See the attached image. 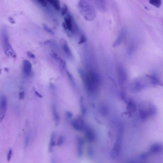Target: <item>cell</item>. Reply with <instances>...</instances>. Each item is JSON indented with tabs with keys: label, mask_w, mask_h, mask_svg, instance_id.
I'll return each mask as SVG.
<instances>
[{
	"label": "cell",
	"mask_w": 163,
	"mask_h": 163,
	"mask_svg": "<svg viewBox=\"0 0 163 163\" xmlns=\"http://www.w3.org/2000/svg\"><path fill=\"white\" fill-rule=\"evenodd\" d=\"M87 154L89 157H92L93 156L94 151L93 147L89 146L87 149Z\"/></svg>",
	"instance_id": "cell-17"
},
{
	"label": "cell",
	"mask_w": 163,
	"mask_h": 163,
	"mask_svg": "<svg viewBox=\"0 0 163 163\" xmlns=\"http://www.w3.org/2000/svg\"><path fill=\"white\" fill-rule=\"evenodd\" d=\"M126 31L123 28L120 30L119 35H118L116 40L114 41L113 46L115 47L119 45L123 40L124 38L125 35Z\"/></svg>",
	"instance_id": "cell-11"
},
{
	"label": "cell",
	"mask_w": 163,
	"mask_h": 163,
	"mask_svg": "<svg viewBox=\"0 0 163 163\" xmlns=\"http://www.w3.org/2000/svg\"><path fill=\"white\" fill-rule=\"evenodd\" d=\"M32 69V65L31 62L27 60H24L23 62V70L26 75L30 74Z\"/></svg>",
	"instance_id": "cell-9"
},
{
	"label": "cell",
	"mask_w": 163,
	"mask_h": 163,
	"mask_svg": "<svg viewBox=\"0 0 163 163\" xmlns=\"http://www.w3.org/2000/svg\"><path fill=\"white\" fill-rule=\"evenodd\" d=\"M64 22L63 23L62 26L65 30H68L71 32L73 31V20L72 16L69 13L65 16Z\"/></svg>",
	"instance_id": "cell-5"
},
{
	"label": "cell",
	"mask_w": 163,
	"mask_h": 163,
	"mask_svg": "<svg viewBox=\"0 0 163 163\" xmlns=\"http://www.w3.org/2000/svg\"><path fill=\"white\" fill-rule=\"evenodd\" d=\"M5 70L6 71V72H8V69H7V68H5Z\"/></svg>",
	"instance_id": "cell-30"
},
{
	"label": "cell",
	"mask_w": 163,
	"mask_h": 163,
	"mask_svg": "<svg viewBox=\"0 0 163 163\" xmlns=\"http://www.w3.org/2000/svg\"><path fill=\"white\" fill-rule=\"evenodd\" d=\"M71 123L73 128L76 131H81L85 128L83 121L81 117L72 119Z\"/></svg>",
	"instance_id": "cell-6"
},
{
	"label": "cell",
	"mask_w": 163,
	"mask_h": 163,
	"mask_svg": "<svg viewBox=\"0 0 163 163\" xmlns=\"http://www.w3.org/2000/svg\"><path fill=\"white\" fill-rule=\"evenodd\" d=\"M68 8L66 5H64L62 7L61 10V14L63 16L66 15L68 12Z\"/></svg>",
	"instance_id": "cell-19"
},
{
	"label": "cell",
	"mask_w": 163,
	"mask_h": 163,
	"mask_svg": "<svg viewBox=\"0 0 163 163\" xmlns=\"http://www.w3.org/2000/svg\"><path fill=\"white\" fill-rule=\"evenodd\" d=\"M30 142V137L28 136L25 139V144L26 146H28Z\"/></svg>",
	"instance_id": "cell-26"
},
{
	"label": "cell",
	"mask_w": 163,
	"mask_h": 163,
	"mask_svg": "<svg viewBox=\"0 0 163 163\" xmlns=\"http://www.w3.org/2000/svg\"><path fill=\"white\" fill-rule=\"evenodd\" d=\"M12 154V150L11 149H10L9 152L8 154H7V161H9L11 159Z\"/></svg>",
	"instance_id": "cell-23"
},
{
	"label": "cell",
	"mask_w": 163,
	"mask_h": 163,
	"mask_svg": "<svg viewBox=\"0 0 163 163\" xmlns=\"http://www.w3.org/2000/svg\"><path fill=\"white\" fill-rule=\"evenodd\" d=\"M85 136L86 140L90 143L93 142L96 138L95 133L93 129L90 127L85 128Z\"/></svg>",
	"instance_id": "cell-8"
},
{
	"label": "cell",
	"mask_w": 163,
	"mask_h": 163,
	"mask_svg": "<svg viewBox=\"0 0 163 163\" xmlns=\"http://www.w3.org/2000/svg\"><path fill=\"white\" fill-rule=\"evenodd\" d=\"M80 103L82 112L83 114L84 115L85 114L86 110L83 103V99L82 98L81 99Z\"/></svg>",
	"instance_id": "cell-18"
},
{
	"label": "cell",
	"mask_w": 163,
	"mask_h": 163,
	"mask_svg": "<svg viewBox=\"0 0 163 163\" xmlns=\"http://www.w3.org/2000/svg\"><path fill=\"white\" fill-rule=\"evenodd\" d=\"M66 115L69 118H71L73 116V114L72 113L69 112V111H67L66 112Z\"/></svg>",
	"instance_id": "cell-27"
},
{
	"label": "cell",
	"mask_w": 163,
	"mask_h": 163,
	"mask_svg": "<svg viewBox=\"0 0 163 163\" xmlns=\"http://www.w3.org/2000/svg\"><path fill=\"white\" fill-rule=\"evenodd\" d=\"M19 99L21 100L25 98V93L23 91L19 93Z\"/></svg>",
	"instance_id": "cell-25"
},
{
	"label": "cell",
	"mask_w": 163,
	"mask_h": 163,
	"mask_svg": "<svg viewBox=\"0 0 163 163\" xmlns=\"http://www.w3.org/2000/svg\"><path fill=\"white\" fill-rule=\"evenodd\" d=\"M47 2H49L57 11H59L61 10V5L59 1L57 0H49Z\"/></svg>",
	"instance_id": "cell-13"
},
{
	"label": "cell",
	"mask_w": 163,
	"mask_h": 163,
	"mask_svg": "<svg viewBox=\"0 0 163 163\" xmlns=\"http://www.w3.org/2000/svg\"><path fill=\"white\" fill-rule=\"evenodd\" d=\"M7 109V101L6 96L2 95L0 98V123L3 119Z\"/></svg>",
	"instance_id": "cell-4"
},
{
	"label": "cell",
	"mask_w": 163,
	"mask_h": 163,
	"mask_svg": "<svg viewBox=\"0 0 163 163\" xmlns=\"http://www.w3.org/2000/svg\"><path fill=\"white\" fill-rule=\"evenodd\" d=\"M80 73L89 91L93 92L98 90L100 83V78L98 74L93 72L85 74L81 70Z\"/></svg>",
	"instance_id": "cell-1"
},
{
	"label": "cell",
	"mask_w": 163,
	"mask_h": 163,
	"mask_svg": "<svg viewBox=\"0 0 163 163\" xmlns=\"http://www.w3.org/2000/svg\"><path fill=\"white\" fill-rule=\"evenodd\" d=\"M86 41V36L84 34H82L81 36L80 40L78 42V44H81L85 43Z\"/></svg>",
	"instance_id": "cell-20"
},
{
	"label": "cell",
	"mask_w": 163,
	"mask_h": 163,
	"mask_svg": "<svg viewBox=\"0 0 163 163\" xmlns=\"http://www.w3.org/2000/svg\"><path fill=\"white\" fill-rule=\"evenodd\" d=\"M27 56L30 58H31L34 59L35 58V55H34L32 53L28 51L27 53Z\"/></svg>",
	"instance_id": "cell-24"
},
{
	"label": "cell",
	"mask_w": 163,
	"mask_h": 163,
	"mask_svg": "<svg viewBox=\"0 0 163 163\" xmlns=\"http://www.w3.org/2000/svg\"><path fill=\"white\" fill-rule=\"evenodd\" d=\"M65 138L64 136H60L56 141V145L59 147L62 146L64 143Z\"/></svg>",
	"instance_id": "cell-16"
},
{
	"label": "cell",
	"mask_w": 163,
	"mask_h": 163,
	"mask_svg": "<svg viewBox=\"0 0 163 163\" xmlns=\"http://www.w3.org/2000/svg\"><path fill=\"white\" fill-rule=\"evenodd\" d=\"M149 2L157 8H159L162 4V1L160 0H150Z\"/></svg>",
	"instance_id": "cell-14"
},
{
	"label": "cell",
	"mask_w": 163,
	"mask_h": 163,
	"mask_svg": "<svg viewBox=\"0 0 163 163\" xmlns=\"http://www.w3.org/2000/svg\"><path fill=\"white\" fill-rule=\"evenodd\" d=\"M35 93L37 96H38L39 98H43V96L41 95L37 91H35Z\"/></svg>",
	"instance_id": "cell-29"
},
{
	"label": "cell",
	"mask_w": 163,
	"mask_h": 163,
	"mask_svg": "<svg viewBox=\"0 0 163 163\" xmlns=\"http://www.w3.org/2000/svg\"><path fill=\"white\" fill-rule=\"evenodd\" d=\"M52 111L55 120H56L57 122H58L59 120V117L58 114L57 112L56 106H55V105H53L52 106Z\"/></svg>",
	"instance_id": "cell-15"
},
{
	"label": "cell",
	"mask_w": 163,
	"mask_h": 163,
	"mask_svg": "<svg viewBox=\"0 0 163 163\" xmlns=\"http://www.w3.org/2000/svg\"><path fill=\"white\" fill-rule=\"evenodd\" d=\"M55 138L56 135L55 133H52L49 145V150L50 152H51L53 151L55 146L56 145Z\"/></svg>",
	"instance_id": "cell-12"
},
{
	"label": "cell",
	"mask_w": 163,
	"mask_h": 163,
	"mask_svg": "<svg viewBox=\"0 0 163 163\" xmlns=\"http://www.w3.org/2000/svg\"><path fill=\"white\" fill-rule=\"evenodd\" d=\"M1 69H0V74H1Z\"/></svg>",
	"instance_id": "cell-31"
},
{
	"label": "cell",
	"mask_w": 163,
	"mask_h": 163,
	"mask_svg": "<svg viewBox=\"0 0 163 163\" xmlns=\"http://www.w3.org/2000/svg\"><path fill=\"white\" fill-rule=\"evenodd\" d=\"M43 27L45 30L48 32L49 33L52 34H54V33L53 31L51 28H49L48 26L46 24L43 25Z\"/></svg>",
	"instance_id": "cell-21"
},
{
	"label": "cell",
	"mask_w": 163,
	"mask_h": 163,
	"mask_svg": "<svg viewBox=\"0 0 163 163\" xmlns=\"http://www.w3.org/2000/svg\"><path fill=\"white\" fill-rule=\"evenodd\" d=\"M78 6L80 13L85 19L88 21L94 20L95 17V10L90 3L86 1H80Z\"/></svg>",
	"instance_id": "cell-2"
},
{
	"label": "cell",
	"mask_w": 163,
	"mask_h": 163,
	"mask_svg": "<svg viewBox=\"0 0 163 163\" xmlns=\"http://www.w3.org/2000/svg\"><path fill=\"white\" fill-rule=\"evenodd\" d=\"M37 1L39 4L43 7H45L47 5V1L44 0H38Z\"/></svg>",
	"instance_id": "cell-22"
},
{
	"label": "cell",
	"mask_w": 163,
	"mask_h": 163,
	"mask_svg": "<svg viewBox=\"0 0 163 163\" xmlns=\"http://www.w3.org/2000/svg\"><path fill=\"white\" fill-rule=\"evenodd\" d=\"M9 20L10 22L12 24H14L15 23V21L11 17L9 18Z\"/></svg>",
	"instance_id": "cell-28"
},
{
	"label": "cell",
	"mask_w": 163,
	"mask_h": 163,
	"mask_svg": "<svg viewBox=\"0 0 163 163\" xmlns=\"http://www.w3.org/2000/svg\"><path fill=\"white\" fill-rule=\"evenodd\" d=\"M60 43H61L63 50H64L65 54L68 56L69 57H72V52L69 45H68L67 42L64 39H62L61 41H60Z\"/></svg>",
	"instance_id": "cell-10"
},
{
	"label": "cell",
	"mask_w": 163,
	"mask_h": 163,
	"mask_svg": "<svg viewBox=\"0 0 163 163\" xmlns=\"http://www.w3.org/2000/svg\"><path fill=\"white\" fill-rule=\"evenodd\" d=\"M1 39L5 54L8 57L15 58L16 57V55L10 43L6 27L2 28Z\"/></svg>",
	"instance_id": "cell-3"
},
{
	"label": "cell",
	"mask_w": 163,
	"mask_h": 163,
	"mask_svg": "<svg viewBox=\"0 0 163 163\" xmlns=\"http://www.w3.org/2000/svg\"><path fill=\"white\" fill-rule=\"evenodd\" d=\"M77 143V150L78 156L80 157L83 156V148L85 141L84 139L80 136H78L76 138Z\"/></svg>",
	"instance_id": "cell-7"
}]
</instances>
